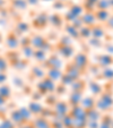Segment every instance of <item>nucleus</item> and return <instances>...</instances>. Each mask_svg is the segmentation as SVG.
Listing matches in <instances>:
<instances>
[{
	"label": "nucleus",
	"mask_w": 113,
	"mask_h": 128,
	"mask_svg": "<svg viewBox=\"0 0 113 128\" xmlns=\"http://www.w3.org/2000/svg\"><path fill=\"white\" fill-rule=\"evenodd\" d=\"M109 24H110L111 28H113V18H111V20H110V22H109Z\"/></svg>",
	"instance_id": "f257e3e1"
}]
</instances>
